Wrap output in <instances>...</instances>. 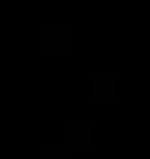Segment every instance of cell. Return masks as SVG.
Listing matches in <instances>:
<instances>
[{
	"label": "cell",
	"instance_id": "3",
	"mask_svg": "<svg viewBox=\"0 0 150 159\" xmlns=\"http://www.w3.org/2000/svg\"><path fill=\"white\" fill-rule=\"evenodd\" d=\"M43 46L46 49H64L68 46V28L64 25H46L43 28Z\"/></svg>",
	"mask_w": 150,
	"mask_h": 159
},
{
	"label": "cell",
	"instance_id": "4",
	"mask_svg": "<svg viewBox=\"0 0 150 159\" xmlns=\"http://www.w3.org/2000/svg\"><path fill=\"white\" fill-rule=\"evenodd\" d=\"M43 159H68V150L64 147H46L43 150Z\"/></svg>",
	"mask_w": 150,
	"mask_h": 159
},
{
	"label": "cell",
	"instance_id": "1",
	"mask_svg": "<svg viewBox=\"0 0 150 159\" xmlns=\"http://www.w3.org/2000/svg\"><path fill=\"white\" fill-rule=\"evenodd\" d=\"M68 144L89 147L92 144V122H68Z\"/></svg>",
	"mask_w": 150,
	"mask_h": 159
},
{
	"label": "cell",
	"instance_id": "2",
	"mask_svg": "<svg viewBox=\"0 0 150 159\" xmlns=\"http://www.w3.org/2000/svg\"><path fill=\"white\" fill-rule=\"evenodd\" d=\"M92 95L95 98H113L116 95V77L113 74H92Z\"/></svg>",
	"mask_w": 150,
	"mask_h": 159
}]
</instances>
